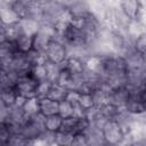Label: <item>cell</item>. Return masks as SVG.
<instances>
[{"instance_id": "obj_1", "label": "cell", "mask_w": 146, "mask_h": 146, "mask_svg": "<svg viewBox=\"0 0 146 146\" xmlns=\"http://www.w3.org/2000/svg\"><path fill=\"white\" fill-rule=\"evenodd\" d=\"M46 56H47V59L49 62L60 64V63H63L64 60L67 59L68 50H67L66 44L62 40H59L57 38H54L49 42V44L46 49Z\"/></svg>"}, {"instance_id": "obj_2", "label": "cell", "mask_w": 146, "mask_h": 146, "mask_svg": "<svg viewBox=\"0 0 146 146\" xmlns=\"http://www.w3.org/2000/svg\"><path fill=\"white\" fill-rule=\"evenodd\" d=\"M36 86H38V81L31 75L30 72H27L21 74L15 89L17 94L23 95L26 98H30L36 96Z\"/></svg>"}, {"instance_id": "obj_3", "label": "cell", "mask_w": 146, "mask_h": 146, "mask_svg": "<svg viewBox=\"0 0 146 146\" xmlns=\"http://www.w3.org/2000/svg\"><path fill=\"white\" fill-rule=\"evenodd\" d=\"M103 136L106 145H120L123 141V132L115 120H110L103 128Z\"/></svg>"}, {"instance_id": "obj_4", "label": "cell", "mask_w": 146, "mask_h": 146, "mask_svg": "<svg viewBox=\"0 0 146 146\" xmlns=\"http://www.w3.org/2000/svg\"><path fill=\"white\" fill-rule=\"evenodd\" d=\"M32 66L33 65L30 60V57H29L27 52L16 51L13 55L11 63H10V70H14V71L18 72L19 74H24V73L30 72Z\"/></svg>"}, {"instance_id": "obj_5", "label": "cell", "mask_w": 146, "mask_h": 146, "mask_svg": "<svg viewBox=\"0 0 146 146\" xmlns=\"http://www.w3.org/2000/svg\"><path fill=\"white\" fill-rule=\"evenodd\" d=\"M129 98H130V91H129L128 87L122 86V87L111 89L110 96H108V103L121 108V107H125Z\"/></svg>"}, {"instance_id": "obj_6", "label": "cell", "mask_w": 146, "mask_h": 146, "mask_svg": "<svg viewBox=\"0 0 146 146\" xmlns=\"http://www.w3.org/2000/svg\"><path fill=\"white\" fill-rule=\"evenodd\" d=\"M62 68H66L72 75H82L86 72L84 59L76 56H68L66 60L59 64Z\"/></svg>"}, {"instance_id": "obj_7", "label": "cell", "mask_w": 146, "mask_h": 146, "mask_svg": "<svg viewBox=\"0 0 146 146\" xmlns=\"http://www.w3.org/2000/svg\"><path fill=\"white\" fill-rule=\"evenodd\" d=\"M119 7L128 17L136 19L143 9V3L141 0H120Z\"/></svg>"}, {"instance_id": "obj_8", "label": "cell", "mask_w": 146, "mask_h": 146, "mask_svg": "<svg viewBox=\"0 0 146 146\" xmlns=\"http://www.w3.org/2000/svg\"><path fill=\"white\" fill-rule=\"evenodd\" d=\"M66 8H68V10L72 13L73 17H87L91 14L88 0H72Z\"/></svg>"}, {"instance_id": "obj_9", "label": "cell", "mask_w": 146, "mask_h": 146, "mask_svg": "<svg viewBox=\"0 0 146 146\" xmlns=\"http://www.w3.org/2000/svg\"><path fill=\"white\" fill-rule=\"evenodd\" d=\"M84 66L86 71L100 75L103 73V56L97 54H91L84 58ZM103 78V76H102Z\"/></svg>"}, {"instance_id": "obj_10", "label": "cell", "mask_w": 146, "mask_h": 146, "mask_svg": "<svg viewBox=\"0 0 146 146\" xmlns=\"http://www.w3.org/2000/svg\"><path fill=\"white\" fill-rule=\"evenodd\" d=\"M59 108V102L51 99L50 97H43L40 98V113L44 116L58 114Z\"/></svg>"}, {"instance_id": "obj_11", "label": "cell", "mask_w": 146, "mask_h": 146, "mask_svg": "<svg viewBox=\"0 0 146 146\" xmlns=\"http://www.w3.org/2000/svg\"><path fill=\"white\" fill-rule=\"evenodd\" d=\"M84 133L88 137L89 145H106L104 140V136H103V130L98 129L92 123H90V125L84 131Z\"/></svg>"}, {"instance_id": "obj_12", "label": "cell", "mask_w": 146, "mask_h": 146, "mask_svg": "<svg viewBox=\"0 0 146 146\" xmlns=\"http://www.w3.org/2000/svg\"><path fill=\"white\" fill-rule=\"evenodd\" d=\"M16 48L21 52H29L33 49V35L22 33L15 41Z\"/></svg>"}, {"instance_id": "obj_13", "label": "cell", "mask_w": 146, "mask_h": 146, "mask_svg": "<svg viewBox=\"0 0 146 146\" xmlns=\"http://www.w3.org/2000/svg\"><path fill=\"white\" fill-rule=\"evenodd\" d=\"M19 23H21L23 33L31 34V35H34L40 30V26H41L40 22L32 17H26V18L19 19Z\"/></svg>"}, {"instance_id": "obj_14", "label": "cell", "mask_w": 146, "mask_h": 146, "mask_svg": "<svg viewBox=\"0 0 146 146\" xmlns=\"http://www.w3.org/2000/svg\"><path fill=\"white\" fill-rule=\"evenodd\" d=\"M22 108L27 116H33V115L40 113V98L36 96L27 98Z\"/></svg>"}, {"instance_id": "obj_15", "label": "cell", "mask_w": 146, "mask_h": 146, "mask_svg": "<svg viewBox=\"0 0 146 146\" xmlns=\"http://www.w3.org/2000/svg\"><path fill=\"white\" fill-rule=\"evenodd\" d=\"M10 8L13 9V11L16 14V16L19 19L29 17V3H27V0H15L10 5Z\"/></svg>"}, {"instance_id": "obj_16", "label": "cell", "mask_w": 146, "mask_h": 146, "mask_svg": "<svg viewBox=\"0 0 146 146\" xmlns=\"http://www.w3.org/2000/svg\"><path fill=\"white\" fill-rule=\"evenodd\" d=\"M62 123H63V117L59 114H54L44 117V127L46 130L48 131H52V132L59 131L62 128Z\"/></svg>"}, {"instance_id": "obj_17", "label": "cell", "mask_w": 146, "mask_h": 146, "mask_svg": "<svg viewBox=\"0 0 146 146\" xmlns=\"http://www.w3.org/2000/svg\"><path fill=\"white\" fill-rule=\"evenodd\" d=\"M46 68H47V80H49L52 83H56V81L59 76V73L62 71V66L59 64L48 60L46 63Z\"/></svg>"}, {"instance_id": "obj_18", "label": "cell", "mask_w": 146, "mask_h": 146, "mask_svg": "<svg viewBox=\"0 0 146 146\" xmlns=\"http://www.w3.org/2000/svg\"><path fill=\"white\" fill-rule=\"evenodd\" d=\"M56 83L62 86V87H64V88H66L67 90H70V89L73 88V75L66 68H62Z\"/></svg>"}, {"instance_id": "obj_19", "label": "cell", "mask_w": 146, "mask_h": 146, "mask_svg": "<svg viewBox=\"0 0 146 146\" xmlns=\"http://www.w3.org/2000/svg\"><path fill=\"white\" fill-rule=\"evenodd\" d=\"M17 21H19V18L13 11L10 6L1 3V22L5 24H10V23H14Z\"/></svg>"}, {"instance_id": "obj_20", "label": "cell", "mask_w": 146, "mask_h": 146, "mask_svg": "<svg viewBox=\"0 0 146 146\" xmlns=\"http://www.w3.org/2000/svg\"><path fill=\"white\" fill-rule=\"evenodd\" d=\"M66 92H67V89H66V88H64V87H62V86H59V84H57V83H52L48 97H50V98L54 99V100L62 102V100L65 99Z\"/></svg>"}, {"instance_id": "obj_21", "label": "cell", "mask_w": 146, "mask_h": 146, "mask_svg": "<svg viewBox=\"0 0 146 146\" xmlns=\"http://www.w3.org/2000/svg\"><path fill=\"white\" fill-rule=\"evenodd\" d=\"M17 97V91L15 88L1 89V103L7 106H13Z\"/></svg>"}, {"instance_id": "obj_22", "label": "cell", "mask_w": 146, "mask_h": 146, "mask_svg": "<svg viewBox=\"0 0 146 146\" xmlns=\"http://www.w3.org/2000/svg\"><path fill=\"white\" fill-rule=\"evenodd\" d=\"M31 75L39 82V81H43L47 80V68H46V64H36L33 65L31 71H30Z\"/></svg>"}, {"instance_id": "obj_23", "label": "cell", "mask_w": 146, "mask_h": 146, "mask_svg": "<svg viewBox=\"0 0 146 146\" xmlns=\"http://www.w3.org/2000/svg\"><path fill=\"white\" fill-rule=\"evenodd\" d=\"M76 123H78V117H75V116L65 117V119H63L60 130L74 135V133H76Z\"/></svg>"}, {"instance_id": "obj_24", "label": "cell", "mask_w": 146, "mask_h": 146, "mask_svg": "<svg viewBox=\"0 0 146 146\" xmlns=\"http://www.w3.org/2000/svg\"><path fill=\"white\" fill-rule=\"evenodd\" d=\"M73 136L72 133L65 132V131H57L56 132V139H55V145H59V146H67L71 145L72 146V141H73Z\"/></svg>"}, {"instance_id": "obj_25", "label": "cell", "mask_w": 146, "mask_h": 146, "mask_svg": "<svg viewBox=\"0 0 146 146\" xmlns=\"http://www.w3.org/2000/svg\"><path fill=\"white\" fill-rule=\"evenodd\" d=\"M51 86H52V82H50L49 80L39 81L38 86H36V97H39V98L48 97L49 91L51 89Z\"/></svg>"}, {"instance_id": "obj_26", "label": "cell", "mask_w": 146, "mask_h": 146, "mask_svg": "<svg viewBox=\"0 0 146 146\" xmlns=\"http://www.w3.org/2000/svg\"><path fill=\"white\" fill-rule=\"evenodd\" d=\"M73 104L70 103L68 100L64 99L62 102H59V108H58V114L65 119L68 116H73Z\"/></svg>"}, {"instance_id": "obj_27", "label": "cell", "mask_w": 146, "mask_h": 146, "mask_svg": "<svg viewBox=\"0 0 146 146\" xmlns=\"http://www.w3.org/2000/svg\"><path fill=\"white\" fill-rule=\"evenodd\" d=\"M79 104L86 111L92 108L94 106H96V103H95V99H94L92 94H81L80 95V99H79Z\"/></svg>"}, {"instance_id": "obj_28", "label": "cell", "mask_w": 146, "mask_h": 146, "mask_svg": "<svg viewBox=\"0 0 146 146\" xmlns=\"http://www.w3.org/2000/svg\"><path fill=\"white\" fill-rule=\"evenodd\" d=\"M13 136L11 131L5 123H0V146H8L9 139Z\"/></svg>"}, {"instance_id": "obj_29", "label": "cell", "mask_w": 146, "mask_h": 146, "mask_svg": "<svg viewBox=\"0 0 146 146\" xmlns=\"http://www.w3.org/2000/svg\"><path fill=\"white\" fill-rule=\"evenodd\" d=\"M135 49L141 54L146 52V31L143 32L140 35H138L133 41Z\"/></svg>"}, {"instance_id": "obj_30", "label": "cell", "mask_w": 146, "mask_h": 146, "mask_svg": "<svg viewBox=\"0 0 146 146\" xmlns=\"http://www.w3.org/2000/svg\"><path fill=\"white\" fill-rule=\"evenodd\" d=\"M86 145H89V140L84 132H78L73 136L72 146H86Z\"/></svg>"}, {"instance_id": "obj_31", "label": "cell", "mask_w": 146, "mask_h": 146, "mask_svg": "<svg viewBox=\"0 0 146 146\" xmlns=\"http://www.w3.org/2000/svg\"><path fill=\"white\" fill-rule=\"evenodd\" d=\"M80 95H81V94H80L78 90L70 89V90H67V92H66V97H65V99L68 100L70 103H72V104L74 105V104H78V103H79Z\"/></svg>"}, {"instance_id": "obj_32", "label": "cell", "mask_w": 146, "mask_h": 146, "mask_svg": "<svg viewBox=\"0 0 146 146\" xmlns=\"http://www.w3.org/2000/svg\"><path fill=\"white\" fill-rule=\"evenodd\" d=\"M27 98L26 97H24L23 95H19V94H17V97H16V100H15V106H18V107H23V105H24V103H25V100H26Z\"/></svg>"}, {"instance_id": "obj_33", "label": "cell", "mask_w": 146, "mask_h": 146, "mask_svg": "<svg viewBox=\"0 0 146 146\" xmlns=\"http://www.w3.org/2000/svg\"><path fill=\"white\" fill-rule=\"evenodd\" d=\"M143 59H144V64L146 65V52L143 54Z\"/></svg>"}, {"instance_id": "obj_34", "label": "cell", "mask_w": 146, "mask_h": 146, "mask_svg": "<svg viewBox=\"0 0 146 146\" xmlns=\"http://www.w3.org/2000/svg\"><path fill=\"white\" fill-rule=\"evenodd\" d=\"M144 99H145V102H146V84H145V87H144Z\"/></svg>"}]
</instances>
